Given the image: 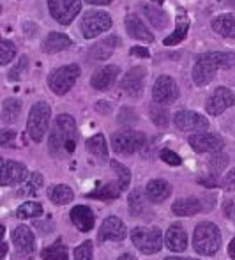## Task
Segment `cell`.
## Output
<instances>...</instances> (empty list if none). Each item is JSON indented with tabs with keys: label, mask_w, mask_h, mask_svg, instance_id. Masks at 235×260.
Returning a JSON list of instances; mask_svg holds the SVG:
<instances>
[{
	"label": "cell",
	"mask_w": 235,
	"mask_h": 260,
	"mask_svg": "<svg viewBox=\"0 0 235 260\" xmlns=\"http://www.w3.org/2000/svg\"><path fill=\"white\" fill-rule=\"evenodd\" d=\"M76 138H78V129L76 122L71 115L60 113L53 124V129L50 135V152L53 156L73 154L76 149Z\"/></svg>",
	"instance_id": "cell-1"
},
{
	"label": "cell",
	"mask_w": 235,
	"mask_h": 260,
	"mask_svg": "<svg viewBox=\"0 0 235 260\" xmlns=\"http://www.w3.org/2000/svg\"><path fill=\"white\" fill-rule=\"evenodd\" d=\"M193 248L198 255H214L221 248V232L218 225L211 221H202L193 234Z\"/></svg>",
	"instance_id": "cell-2"
},
{
	"label": "cell",
	"mask_w": 235,
	"mask_h": 260,
	"mask_svg": "<svg viewBox=\"0 0 235 260\" xmlns=\"http://www.w3.org/2000/svg\"><path fill=\"white\" fill-rule=\"evenodd\" d=\"M133 244L145 255H152L163 248V234L157 226H137L131 230Z\"/></svg>",
	"instance_id": "cell-3"
},
{
	"label": "cell",
	"mask_w": 235,
	"mask_h": 260,
	"mask_svg": "<svg viewBox=\"0 0 235 260\" xmlns=\"http://www.w3.org/2000/svg\"><path fill=\"white\" fill-rule=\"evenodd\" d=\"M51 108L45 101H39L30 108L27 120V131L34 142H41L45 133L48 131V124H50Z\"/></svg>",
	"instance_id": "cell-4"
},
{
	"label": "cell",
	"mask_w": 235,
	"mask_h": 260,
	"mask_svg": "<svg viewBox=\"0 0 235 260\" xmlns=\"http://www.w3.org/2000/svg\"><path fill=\"white\" fill-rule=\"evenodd\" d=\"M80 76V66L71 64V66H62L50 73L48 76V85H50L51 92H55L57 96H64L69 89L76 83Z\"/></svg>",
	"instance_id": "cell-5"
},
{
	"label": "cell",
	"mask_w": 235,
	"mask_h": 260,
	"mask_svg": "<svg viewBox=\"0 0 235 260\" xmlns=\"http://www.w3.org/2000/svg\"><path fill=\"white\" fill-rule=\"evenodd\" d=\"M110 27H112V18L105 11H87L82 18V23H80V30L85 39L97 38Z\"/></svg>",
	"instance_id": "cell-6"
},
{
	"label": "cell",
	"mask_w": 235,
	"mask_h": 260,
	"mask_svg": "<svg viewBox=\"0 0 235 260\" xmlns=\"http://www.w3.org/2000/svg\"><path fill=\"white\" fill-rule=\"evenodd\" d=\"M147 138L140 131L126 129V131H117L112 137V147L119 154H133L143 149Z\"/></svg>",
	"instance_id": "cell-7"
},
{
	"label": "cell",
	"mask_w": 235,
	"mask_h": 260,
	"mask_svg": "<svg viewBox=\"0 0 235 260\" xmlns=\"http://www.w3.org/2000/svg\"><path fill=\"white\" fill-rule=\"evenodd\" d=\"M152 98L157 105L168 106L174 105L179 98V87L175 83V80L168 75H163L154 82L152 87Z\"/></svg>",
	"instance_id": "cell-8"
},
{
	"label": "cell",
	"mask_w": 235,
	"mask_h": 260,
	"mask_svg": "<svg viewBox=\"0 0 235 260\" xmlns=\"http://www.w3.org/2000/svg\"><path fill=\"white\" fill-rule=\"evenodd\" d=\"M48 7L53 20H57L60 25H69L82 11V2L80 0H48Z\"/></svg>",
	"instance_id": "cell-9"
},
{
	"label": "cell",
	"mask_w": 235,
	"mask_h": 260,
	"mask_svg": "<svg viewBox=\"0 0 235 260\" xmlns=\"http://www.w3.org/2000/svg\"><path fill=\"white\" fill-rule=\"evenodd\" d=\"M127 236V229L122 223V219L117 216H108L99 226L97 241L99 244L106 243V241H122Z\"/></svg>",
	"instance_id": "cell-10"
},
{
	"label": "cell",
	"mask_w": 235,
	"mask_h": 260,
	"mask_svg": "<svg viewBox=\"0 0 235 260\" xmlns=\"http://www.w3.org/2000/svg\"><path fill=\"white\" fill-rule=\"evenodd\" d=\"M175 126L181 131H205L209 129V120L207 117L200 115L191 110H181L174 115Z\"/></svg>",
	"instance_id": "cell-11"
},
{
	"label": "cell",
	"mask_w": 235,
	"mask_h": 260,
	"mask_svg": "<svg viewBox=\"0 0 235 260\" xmlns=\"http://www.w3.org/2000/svg\"><path fill=\"white\" fill-rule=\"evenodd\" d=\"M145 76L147 71L140 66L131 68L127 71V75L124 76V80L120 82V89L131 98H140L143 94V87H145Z\"/></svg>",
	"instance_id": "cell-12"
},
{
	"label": "cell",
	"mask_w": 235,
	"mask_h": 260,
	"mask_svg": "<svg viewBox=\"0 0 235 260\" xmlns=\"http://www.w3.org/2000/svg\"><path fill=\"white\" fill-rule=\"evenodd\" d=\"M28 177V170L23 163L11 159H2V174H0V184L14 186Z\"/></svg>",
	"instance_id": "cell-13"
},
{
	"label": "cell",
	"mask_w": 235,
	"mask_h": 260,
	"mask_svg": "<svg viewBox=\"0 0 235 260\" xmlns=\"http://www.w3.org/2000/svg\"><path fill=\"white\" fill-rule=\"evenodd\" d=\"M233 103H235V98L232 90L226 89V87H218L214 90V94L207 100L205 108H207V113H211V115H219L226 108L233 106Z\"/></svg>",
	"instance_id": "cell-14"
},
{
	"label": "cell",
	"mask_w": 235,
	"mask_h": 260,
	"mask_svg": "<svg viewBox=\"0 0 235 260\" xmlns=\"http://www.w3.org/2000/svg\"><path fill=\"white\" fill-rule=\"evenodd\" d=\"M189 145L196 152H219L225 145L221 137L214 133H198L189 137Z\"/></svg>",
	"instance_id": "cell-15"
},
{
	"label": "cell",
	"mask_w": 235,
	"mask_h": 260,
	"mask_svg": "<svg viewBox=\"0 0 235 260\" xmlns=\"http://www.w3.org/2000/svg\"><path fill=\"white\" fill-rule=\"evenodd\" d=\"M13 243L16 244V248L21 251L23 255H34L36 251V237L32 234V230L25 225H20L13 230Z\"/></svg>",
	"instance_id": "cell-16"
},
{
	"label": "cell",
	"mask_w": 235,
	"mask_h": 260,
	"mask_svg": "<svg viewBox=\"0 0 235 260\" xmlns=\"http://www.w3.org/2000/svg\"><path fill=\"white\" fill-rule=\"evenodd\" d=\"M120 69L117 66H105V68L97 69L90 78V85L95 90H108L110 87H113V83L117 82Z\"/></svg>",
	"instance_id": "cell-17"
},
{
	"label": "cell",
	"mask_w": 235,
	"mask_h": 260,
	"mask_svg": "<svg viewBox=\"0 0 235 260\" xmlns=\"http://www.w3.org/2000/svg\"><path fill=\"white\" fill-rule=\"evenodd\" d=\"M164 246L170 251H184L188 248V234L182 229L181 223H174L170 225V229L166 230L164 236Z\"/></svg>",
	"instance_id": "cell-18"
},
{
	"label": "cell",
	"mask_w": 235,
	"mask_h": 260,
	"mask_svg": "<svg viewBox=\"0 0 235 260\" xmlns=\"http://www.w3.org/2000/svg\"><path fill=\"white\" fill-rule=\"evenodd\" d=\"M124 25H126V30L129 32L131 38L138 39V41H143V43L154 41V34L147 28V25L143 23L138 14H127L126 20H124Z\"/></svg>",
	"instance_id": "cell-19"
},
{
	"label": "cell",
	"mask_w": 235,
	"mask_h": 260,
	"mask_svg": "<svg viewBox=\"0 0 235 260\" xmlns=\"http://www.w3.org/2000/svg\"><path fill=\"white\" fill-rule=\"evenodd\" d=\"M71 221L75 223V226L80 232H90L94 229V212L90 207L87 206H76L71 209Z\"/></svg>",
	"instance_id": "cell-20"
},
{
	"label": "cell",
	"mask_w": 235,
	"mask_h": 260,
	"mask_svg": "<svg viewBox=\"0 0 235 260\" xmlns=\"http://www.w3.org/2000/svg\"><path fill=\"white\" fill-rule=\"evenodd\" d=\"M145 195L150 202L161 204L172 195V186L168 184L166 181H163V179H154V181H150L149 184H147Z\"/></svg>",
	"instance_id": "cell-21"
},
{
	"label": "cell",
	"mask_w": 235,
	"mask_h": 260,
	"mask_svg": "<svg viewBox=\"0 0 235 260\" xmlns=\"http://www.w3.org/2000/svg\"><path fill=\"white\" fill-rule=\"evenodd\" d=\"M198 60H204L207 64H211L212 68H233L235 66V53L233 52H209L198 55Z\"/></svg>",
	"instance_id": "cell-22"
},
{
	"label": "cell",
	"mask_w": 235,
	"mask_h": 260,
	"mask_svg": "<svg viewBox=\"0 0 235 260\" xmlns=\"http://www.w3.org/2000/svg\"><path fill=\"white\" fill-rule=\"evenodd\" d=\"M119 43H120V39L117 38V36H110V38L103 39L101 43L92 46V50H90V53H89L90 60H106V58L113 53V50L117 48Z\"/></svg>",
	"instance_id": "cell-23"
},
{
	"label": "cell",
	"mask_w": 235,
	"mask_h": 260,
	"mask_svg": "<svg viewBox=\"0 0 235 260\" xmlns=\"http://www.w3.org/2000/svg\"><path fill=\"white\" fill-rule=\"evenodd\" d=\"M142 13L150 21V25L156 27L157 30H161V28H164L168 25V14L156 4H143Z\"/></svg>",
	"instance_id": "cell-24"
},
{
	"label": "cell",
	"mask_w": 235,
	"mask_h": 260,
	"mask_svg": "<svg viewBox=\"0 0 235 260\" xmlns=\"http://www.w3.org/2000/svg\"><path fill=\"white\" fill-rule=\"evenodd\" d=\"M71 39L65 34H60V32H50L45 39V45H43V50L46 53H58L64 52L71 46Z\"/></svg>",
	"instance_id": "cell-25"
},
{
	"label": "cell",
	"mask_w": 235,
	"mask_h": 260,
	"mask_svg": "<svg viewBox=\"0 0 235 260\" xmlns=\"http://www.w3.org/2000/svg\"><path fill=\"white\" fill-rule=\"evenodd\" d=\"M216 71H218V69L212 68L211 64L196 58V64H194V68H193V82L200 87L207 85V83H211L212 80H214Z\"/></svg>",
	"instance_id": "cell-26"
},
{
	"label": "cell",
	"mask_w": 235,
	"mask_h": 260,
	"mask_svg": "<svg viewBox=\"0 0 235 260\" xmlns=\"http://www.w3.org/2000/svg\"><path fill=\"white\" fill-rule=\"evenodd\" d=\"M46 193L48 199L53 204H57V206H65V204H69L75 199V193L68 184H51Z\"/></svg>",
	"instance_id": "cell-27"
},
{
	"label": "cell",
	"mask_w": 235,
	"mask_h": 260,
	"mask_svg": "<svg viewBox=\"0 0 235 260\" xmlns=\"http://www.w3.org/2000/svg\"><path fill=\"white\" fill-rule=\"evenodd\" d=\"M172 211L177 216H194L202 211V200L189 197V199H181L177 202H174Z\"/></svg>",
	"instance_id": "cell-28"
},
{
	"label": "cell",
	"mask_w": 235,
	"mask_h": 260,
	"mask_svg": "<svg viewBox=\"0 0 235 260\" xmlns=\"http://www.w3.org/2000/svg\"><path fill=\"white\" fill-rule=\"evenodd\" d=\"M87 149L92 154L99 163H106L108 161V145H106V140L101 133L94 135L87 140Z\"/></svg>",
	"instance_id": "cell-29"
},
{
	"label": "cell",
	"mask_w": 235,
	"mask_h": 260,
	"mask_svg": "<svg viewBox=\"0 0 235 260\" xmlns=\"http://www.w3.org/2000/svg\"><path fill=\"white\" fill-rule=\"evenodd\" d=\"M212 28L223 38L235 39V18L232 14H221L212 20Z\"/></svg>",
	"instance_id": "cell-30"
},
{
	"label": "cell",
	"mask_w": 235,
	"mask_h": 260,
	"mask_svg": "<svg viewBox=\"0 0 235 260\" xmlns=\"http://www.w3.org/2000/svg\"><path fill=\"white\" fill-rule=\"evenodd\" d=\"M122 188H120V184L119 182H110V184H106V186H103V188H97L95 191H90L89 195V199H95V200H101V202H112V200H115V199H119L120 195H122Z\"/></svg>",
	"instance_id": "cell-31"
},
{
	"label": "cell",
	"mask_w": 235,
	"mask_h": 260,
	"mask_svg": "<svg viewBox=\"0 0 235 260\" xmlns=\"http://www.w3.org/2000/svg\"><path fill=\"white\" fill-rule=\"evenodd\" d=\"M21 113V101L9 98L2 103V122L4 124H14Z\"/></svg>",
	"instance_id": "cell-32"
},
{
	"label": "cell",
	"mask_w": 235,
	"mask_h": 260,
	"mask_svg": "<svg viewBox=\"0 0 235 260\" xmlns=\"http://www.w3.org/2000/svg\"><path fill=\"white\" fill-rule=\"evenodd\" d=\"M41 258L43 260H69L68 246H65V244H62L60 241H57V243L43 248Z\"/></svg>",
	"instance_id": "cell-33"
},
{
	"label": "cell",
	"mask_w": 235,
	"mask_h": 260,
	"mask_svg": "<svg viewBox=\"0 0 235 260\" xmlns=\"http://www.w3.org/2000/svg\"><path fill=\"white\" fill-rule=\"evenodd\" d=\"M43 188V175L38 174V172H32V174H28L27 181H25V184L21 186L20 189V195H28V197H34L39 193V189Z\"/></svg>",
	"instance_id": "cell-34"
},
{
	"label": "cell",
	"mask_w": 235,
	"mask_h": 260,
	"mask_svg": "<svg viewBox=\"0 0 235 260\" xmlns=\"http://www.w3.org/2000/svg\"><path fill=\"white\" fill-rule=\"evenodd\" d=\"M188 28H189V21H188V18H186V14H184V16H179L175 32L170 36V38L164 39V45L174 46V45H177V43H181L182 39L186 38V34H188Z\"/></svg>",
	"instance_id": "cell-35"
},
{
	"label": "cell",
	"mask_w": 235,
	"mask_h": 260,
	"mask_svg": "<svg viewBox=\"0 0 235 260\" xmlns=\"http://www.w3.org/2000/svg\"><path fill=\"white\" fill-rule=\"evenodd\" d=\"M228 156L226 154H221V152H212V156L207 159V168L211 174L209 175H219L221 172H225L226 165H228Z\"/></svg>",
	"instance_id": "cell-36"
},
{
	"label": "cell",
	"mask_w": 235,
	"mask_h": 260,
	"mask_svg": "<svg viewBox=\"0 0 235 260\" xmlns=\"http://www.w3.org/2000/svg\"><path fill=\"white\" fill-rule=\"evenodd\" d=\"M43 212H45V209H43L41 204L25 202V204H21V206L16 209V218H20V219L38 218V216H43Z\"/></svg>",
	"instance_id": "cell-37"
},
{
	"label": "cell",
	"mask_w": 235,
	"mask_h": 260,
	"mask_svg": "<svg viewBox=\"0 0 235 260\" xmlns=\"http://www.w3.org/2000/svg\"><path fill=\"white\" fill-rule=\"evenodd\" d=\"M110 167H112V170L117 174V177H119V184L120 188H122V191H126L127 188H129V182H131V172L127 167H124L122 163H119V161H110Z\"/></svg>",
	"instance_id": "cell-38"
},
{
	"label": "cell",
	"mask_w": 235,
	"mask_h": 260,
	"mask_svg": "<svg viewBox=\"0 0 235 260\" xmlns=\"http://www.w3.org/2000/svg\"><path fill=\"white\" fill-rule=\"evenodd\" d=\"M14 55H16V46H14V43H11L9 39H2V41H0V64L2 66L9 64L14 58Z\"/></svg>",
	"instance_id": "cell-39"
},
{
	"label": "cell",
	"mask_w": 235,
	"mask_h": 260,
	"mask_svg": "<svg viewBox=\"0 0 235 260\" xmlns=\"http://www.w3.org/2000/svg\"><path fill=\"white\" fill-rule=\"evenodd\" d=\"M127 204H129V211L133 216H140L143 212V199H142V191L140 189H133L129 193V199H127Z\"/></svg>",
	"instance_id": "cell-40"
},
{
	"label": "cell",
	"mask_w": 235,
	"mask_h": 260,
	"mask_svg": "<svg viewBox=\"0 0 235 260\" xmlns=\"http://www.w3.org/2000/svg\"><path fill=\"white\" fill-rule=\"evenodd\" d=\"M150 119L156 126H166L168 124V113L166 110L161 108V105H156V106H150Z\"/></svg>",
	"instance_id": "cell-41"
},
{
	"label": "cell",
	"mask_w": 235,
	"mask_h": 260,
	"mask_svg": "<svg viewBox=\"0 0 235 260\" xmlns=\"http://www.w3.org/2000/svg\"><path fill=\"white\" fill-rule=\"evenodd\" d=\"M27 68H28V57H27V55H23V57H20L18 64L9 71V80H11V82H16V80H20L21 75L27 71Z\"/></svg>",
	"instance_id": "cell-42"
},
{
	"label": "cell",
	"mask_w": 235,
	"mask_h": 260,
	"mask_svg": "<svg viewBox=\"0 0 235 260\" xmlns=\"http://www.w3.org/2000/svg\"><path fill=\"white\" fill-rule=\"evenodd\" d=\"M75 260H94L92 258V241H85L75 250Z\"/></svg>",
	"instance_id": "cell-43"
},
{
	"label": "cell",
	"mask_w": 235,
	"mask_h": 260,
	"mask_svg": "<svg viewBox=\"0 0 235 260\" xmlns=\"http://www.w3.org/2000/svg\"><path fill=\"white\" fill-rule=\"evenodd\" d=\"M159 156H161V159H163L164 163H166V165H172V167H179V165L182 163L181 156H179L177 152L170 151V149H163Z\"/></svg>",
	"instance_id": "cell-44"
},
{
	"label": "cell",
	"mask_w": 235,
	"mask_h": 260,
	"mask_svg": "<svg viewBox=\"0 0 235 260\" xmlns=\"http://www.w3.org/2000/svg\"><path fill=\"white\" fill-rule=\"evenodd\" d=\"M14 138H16V131L2 129V133H0V144H2L4 147H11V145L14 144Z\"/></svg>",
	"instance_id": "cell-45"
},
{
	"label": "cell",
	"mask_w": 235,
	"mask_h": 260,
	"mask_svg": "<svg viewBox=\"0 0 235 260\" xmlns=\"http://www.w3.org/2000/svg\"><path fill=\"white\" fill-rule=\"evenodd\" d=\"M223 212H225V218L235 223V199H226L223 202Z\"/></svg>",
	"instance_id": "cell-46"
},
{
	"label": "cell",
	"mask_w": 235,
	"mask_h": 260,
	"mask_svg": "<svg viewBox=\"0 0 235 260\" xmlns=\"http://www.w3.org/2000/svg\"><path fill=\"white\" fill-rule=\"evenodd\" d=\"M223 188L228 189V191H235V167L223 179Z\"/></svg>",
	"instance_id": "cell-47"
},
{
	"label": "cell",
	"mask_w": 235,
	"mask_h": 260,
	"mask_svg": "<svg viewBox=\"0 0 235 260\" xmlns=\"http://www.w3.org/2000/svg\"><path fill=\"white\" fill-rule=\"evenodd\" d=\"M131 53L137 55V57H143V58L149 57V50L143 48V46H135V48H131Z\"/></svg>",
	"instance_id": "cell-48"
},
{
	"label": "cell",
	"mask_w": 235,
	"mask_h": 260,
	"mask_svg": "<svg viewBox=\"0 0 235 260\" xmlns=\"http://www.w3.org/2000/svg\"><path fill=\"white\" fill-rule=\"evenodd\" d=\"M87 4H92V6H108L113 0H85Z\"/></svg>",
	"instance_id": "cell-49"
},
{
	"label": "cell",
	"mask_w": 235,
	"mask_h": 260,
	"mask_svg": "<svg viewBox=\"0 0 235 260\" xmlns=\"http://www.w3.org/2000/svg\"><path fill=\"white\" fill-rule=\"evenodd\" d=\"M228 255H230V258L235 260V236H233V239L230 241V244H228Z\"/></svg>",
	"instance_id": "cell-50"
},
{
	"label": "cell",
	"mask_w": 235,
	"mask_h": 260,
	"mask_svg": "<svg viewBox=\"0 0 235 260\" xmlns=\"http://www.w3.org/2000/svg\"><path fill=\"white\" fill-rule=\"evenodd\" d=\"M119 260H137V258H135L133 253H124V255H120Z\"/></svg>",
	"instance_id": "cell-51"
},
{
	"label": "cell",
	"mask_w": 235,
	"mask_h": 260,
	"mask_svg": "<svg viewBox=\"0 0 235 260\" xmlns=\"http://www.w3.org/2000/svg\"><path fill=\"white\" fill-rule=\"evenodd\" d=\"M6 255H7V244L4 243V244H2V258L6 257Z\"/></svg>",
	"instance_id": "cell-52"
},
{
	"label": "cell",
	"mask_w": 235,
	"mask_h": 260,
	"mask_svg": "<svg viewBox=\"0 0 235 260\" xmlns=\"http://www.w3.org/2000/svg\"><path fill=\"white\" fill-rule=\"evenodd\" d=\"M164 260H194V258H179V257H168Z\"/></svg>",
	"instance_id": "cell-53"
},
{
	"label": "cell",
	"mask_w": 235,
	"mask_h": 260,
	"mask_svg": "<svg viewBox=\"0 0 235 260\" xmlns=\"http://www.w3.org/2000/svg\"><path fill=\"white\" fill-rule=\"evenodd\" d=\"M154 2H156V4H163L164 0H154Z\"/></svg>",
	"instance_id": "cell-54"
},
{
	"label": "cell",
	"mask_w": 235,
	"mask_h": 260,
	"mask_svg": "<svg viewBox=\"0 0 235 260\" xmlns=\"http://www.w3.org/2000/svg\"><path fill=\"white\" fill-rule=\"evenodd\" d=\"M230 2H232V4H233V6H235V0H230Z\"/></svg>",
	"instance_id": "cell-55"
}]
</instances>
